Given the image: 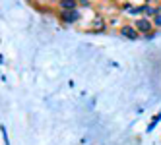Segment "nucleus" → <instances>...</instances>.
<instances>
[{
    "label": "nucleus",
    "instance_id": "9",
    "mask_svg": "<svg viewBox=\"0 0 161 145\" xmlns=\"http://www.w3.org/2000/svg\"><path fill=\"white\" fill-rule=\"evenodd\" d=\"M157 35H159V29H155V31H152V33H147V35H144L142 39H144V41H152V39H155Z\"/></svg>",
    "mask_w": 161,
    "mask_h": 145
},
{
    "label": "nucleus",
    "instance_id": "7",
    "mask_svg": "<svg viewBox=\"0 0 161 145\" xmlns=\"http://www.w3.org/2000/svg\"><path fill=\"white\" fill-rule=\"evenodd\" d=\"M159 122H161V110H159L157 114H153L152 122H149V124H147V128H146V133H149V132H153V130H155V126L159 124Z\"/></svg>",
    "mask_w": 161,
    "mask_h": 145
},
{
    "label": "nucleus",
    "instance_id": "12",
    "mask_svg": "<svg viewBox=\"0 0 161 145\" xmlns=\"http://www.w3.org/2000/svg\"><path fill=\"white\" fill-rule=\"evenodd\" d=\"M144 2H146V4H153V2H155V0H144Z\"/></svg>",
    "mask_w": 161,
    "mask_h": 145
},
{
    "label": "nucleus",
    "instance_id": "4",
    "mask_svg": "<svg viewBox=\"0 0 161 145\" xmlns=\"http://www.w3.org/2000/svg\"><path fill=\"white\" fill-rule=\"evenodd\" d=\"M56 10L58 12H70V10H80L78 0H54Z\"/></svg>",
    "mask_w": 161,
    "mask_h": 145
},
{
    "label": "nucleus",
    "instance_id": "6",
    "mask_svg": "<svg viewBox=\"0 0 161 145\" xmlns=\"http://www.w3.org/2000/svg\"><path fill=\"white\" fill-rule=\"evenodd\" d=\"M105 29H107L105 21H103L101 18H97V19H93V21H91V29H89L87 33H103Z\"/></svg>",
    "mask_w": 161,
    "mask_h": 145
},
{
    "label": "nucleus",
    "instance_id": "2",
    "mask_svg": "<svg viewBox=\"0 0 161 145\" xmlns=\"http://www.w3.org/2000/svg\"><path fill=\"white\" fill-rule=\"evenodd\" d=\"M132 25L138 29V33L144 37V35H147V33H152V31H155V27H153V21L149 19V18H134L132 19Z\"/></svg>",
    "mask_w": 161,
    "mask_h": 145
},
{
    "label": "nucleus",
    "instance_id": "8",
    "mask_svg": "<svg viewBox=\"0 0 161 145\" xmlns=\"http://www.w3.org/2000/svg\"><path fill=\"white\" fill-rule=\"evenodd\" d=\"M80 2V10H89L91 8V0H78Z\"/></svg>",
    "mask_w": 161,
    "mask_h": 145
},
{
    "label": "nucleus",
    "instance_id": "11",
    "mask_svg": "<svg viewBox=\"0 0 161 145\" xmlns=\"http://www.w3.org/2000/svg\"><path fill=\"white\" fill-rule=\"evenodd\" d=\"M0 132H2V139H4V145H10V141H8V132H6V128H4V126H0Z\"/></svg>",
    "mask_w": 161,
    "mask_h": 145
},
{
    "label": "nucleus",
    "instance_id": "3",
    "mask_svg": "<svg viewBox=\"0 0 161 145\" xmlns=\"http://www.w3.org/2000/svg\"><path fill=\"white\" fill-rule=\"evenodd\" d=\"M119 35L122 39H128V41H138V39H142V35L138 33V29L132 25V23H122L119 27Z\"/></svg>",
    "mask_w": 161,
    "mask_h": 145
},
{
    "label": "nucleus",
    "instance_id": "1",
    "mask_svg": "<svg viewBox=\"0 0 161 145\" xmlns=\"http://www.w3.org/2000/svg\"><path fill=\"white\" fill-rule=\"evenodd\" d=\"M56 18L60 19V23L64 25H76L78 21H82L84 10H70V12H56Z\"/></svg>",
    "mask_w": 161,
    "mask_h": 145
},
{
    "label": "nucleus",
    "instance_id": "5",
    "mask_svg": "<svg viewBox=\"0 0 161 145\" xmlns=\"http://www.w3.org/2000/svg\"><path fill=\"white\" fill-rule=\"evenodd\" d=\"M142 16L153 19L157 16V4H146V2H142Z\"/></svg>",
    "mask_w": 161,
    "mask_h": 145
},
{
    "label": "nucleus",
    "instance_id": "10",
    "mask_svg": "<svg viewBox=\"0 0 161 145\" xmlns=\"http://www.w3.org/2000/svg\"><path fill=\"white\" fill-rule=\"evenodd\" d=\"M152 21H153V27L161 31V14H157V16H155V18H153Z\"/></svg>",
    "mask_w": 161,
    "mask_h": 145
}]
</instances>
